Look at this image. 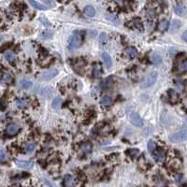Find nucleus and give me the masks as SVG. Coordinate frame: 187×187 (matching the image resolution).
Returning <instances> with one entry per match:
<instances>
[{
    "label": "nucleus",
    "instance_id": "nucleus-33",
    "mask_svg": "<svg viewBox=\"0 0 187 187\" xmlns=\"http://www.w3.org/2000/svg\"><path fill=\"white\" fill-rule=\"evenodd\" d=\"M93 75L95 78H98L101 75V67L98 64H95V66L94 67V70H93Z\"/></svg>",
    "mask_w": 187,
    "mask_h": 187
},
{
    "label": "nucleus",
    "instance_id": "nucleus-20",
    "mask_svg": "<svg viewBox=\"0 0 187 187\" xmlns=\"http://www.w3.org/2000/svg\"><path fill=\"white\" fill-rule=\"evenodd\" d=\"M83 12H84V14L87 17H94L95 14V10L94 9V7H92V6H87V7L84 8Z\"/></svg>",
    "mask_w": 187,
    "mask_h": 187
},
{
    "label": "nucleus",
    "instance_id": "nucleus-24",
    "mask_svg": "<svg viewBox=\"0 0 187 187\" xmlns=\"http://www.w3.org/2000/svg\"><path fill=\"white\" fill-rule=\"evenodd\" d=\"M151 61L153 64H154L155 66H159L161 63H162V58L157 54H153L151 57Z\"/></svg>",
    "mask_w": 187,
    "mask_h": 187
},
{
    "label": "nucleus",
    "instance_id": "nucleus-19",
    "mask_svg": "<svg viewBox=\"0 0 187 187\" xmlns=\"http://www.w3.org/2000/svg\"><path fill=\"white\" fill-rule=\"evenodd\" d=\"M16 105L18 108H25L28 105V100L25 98H17L16 99Z\"/></svg>",
    "mask_w": 187,
    "mask_h": 187
},
{
    "label": "nucleus",
    "instance_id": "nucleus-35",
    "mask_svg": "<svg viewBox=\"0 0 187 187\" xmlns=\"http://www.w3.org/2000/svg\"><path fill=\"white\" fill-rule=\"evenodd\" d=\"M155 149H156L155 142H154L153 140H149V142H148V150H149V152L153 153Z\"/></svg>",
    "mask_w": 187,
    "mask_h": 187
},
{
    "label": "nucleus",
    "instance_id": "nucleus-15",
    "mask_svg": "<svg viewBox=\"0 0 187 187\" xmlns=\"http://www.w3.org/2000/svg\"><path fill=\"white\" fill-rule=\"evenodd\" d=\"M101 102V104L103 106H105V107H109V106H111L113 104V100L112 98H111V96H109V95H104V96H102V98L100 100Z\"/></svg>",
    "mask_w": 187,
    "mask_h": 187
},
{
    "label": "nucleus",
    "instance_id": "nucleus-26",
    "mask_svg": "<svg viewBox=\"0 0 187 187\" xmlns=\"http://www.w3.org/2000/svg\"><path fill=\"white\" fill-rule=\"evenodd\" d=\"M5 58L9 63H13L16 59L15 54L14 53H12V51H7V53L5 54Z\"/></svg>",
    "mask_w": 187,
    "mask_h": 187
},
{
    "label": "nucleus",
    "instance_id": "nucleus-10",
    "mask_svg": "<svg viewBox=\"0 0 187 187\" xmlns=\"http://www.w3.org/2000/svg\"><path fill=\"white\" fill-rule=\"evenodd\" d=\"M101 57H102L103 62H104L105 67H106L107 68H109V67H111V65H112V60H111V55H109V54H107V53H103L102 55H101Z\"/></svg>",
    "mask_w": 187,
    "mask_h": 187
},
{
    "label": "nucleus",
    "instance_id": "nucleus-36",
    "mask_svg": "<svg viewBox=\"0 0 187 187\" xmlns=\"http://www.w3.org/2000/svg\"><path fill=\"white\" fill-rule=\"evenodd\" d=\"M8 159H9V156L7 153L5 151H0V161H1V162H6V161H8Z\"/></svg>",
    "mask_w": 187,
    "mask_h": 187
},
{
    "label": "nucleus",
    "instance_id": "nucleus-6",
    "mask_svg": "<svg viewBox=\"0 0 187 187\" xmlns=\"http://www.w3.org/2000/svg\"><path fill=\"white\" fill-rule=\"evenodd\" d=\"M58 74V70L57 69H50L48 70V71H45L41 74L40 78L44 81H49V80H51L54 79L55 76H57Z\"/></svg>",
    "mask_w": 187,
    "mask_h": 187
},
{
    "label": "nucleus",
    "instance_id": "nucleus-29",
    "mask_svg": "<svg viewBox=\"0 0 187 187\" xmlns=\"http://www.w3.org/2000/svg\"><path fill=\"white\" fill-rule=\"evenodd\" d=\"M131 24H132V26L135 27V28L142 29V23H141L140 19H139V18H136V19H134V20H132L131 21Z\"/></svg>",
    "mask_w": 187,
    "mask_h": 187
},
{
    "label": "nucleus",
    "instance_id": "nucleus-5",
    "mask_svg": "<svg viewBox=\"0 0 187 187\" xmlns=\"http://www.w3.org/2000/svg\"><path fill=\"white\" fill-rule=\"evenodd\" d=\"M20 130V126L17 124H10L6 128V135L9 137H13Z\"/></svg>",
    "mask_w": 187,
    "mask_h": 187
},
{
    "label": "nucleus",
    "instance_id": "nucleus-21",
    "mask_svg": "<svg viewBox=\"0 0 187 187\" xmlns=\"http://www.w3.org/2000/svg\"><path fill=\"white\" fill-rule=\"evenodd\" d=\"M177 70H178V72H180V73H183V72L186 71V70H187V59H184V60L180 61L179 63Z\"/></svg>",
    "mask_w": 187,
    "mask_h": 187
},
{
    "label": "nucleus",
    "instance_id": "nucleus-12",
    "mask_svg": "<svg viewBox=\"0 0 187 187\" xmlns=\"http://www.w3.org/2000/svg\"><path fill=\"white\" fill-rule=\"evenodd\" d=\"M92 149H93V147H92V144L89 142V141H85V142H83L81 144V150L83 153H85V154H88L92 152Z\"/></svg>",
    "mask_w": 187,
    "mask_h": 187
},
{
    "label": "nucleus",
    "instance_id": "nucleus-25",
    "mask_svg": "<svg viewBox=\"0 0 187 187\" xmlns=\"http://www.w3.org/2000/svg\"><path fill=\"white\" fill-rule=\"evenodd\" d=\"M169 26V23L167 20H162L158 24V29L160 31H166Z\"/></svg>",
    "mask_w": 187,
    "mask_h": 187
},
{
    "label": "nucleus",
    "instance_id": "nucleus-8",
    "mask_svg": "<svg viewBox=\"0 0 187 187\" xmlns=\"http://www.w3.org/2000/svg\"><path fill=\"white\" fill-rule=\"evenodd\" d=\"M13 74H12L10 71H9V70H6V71H4L2 73V76H1V81L3 83H5V84H10V83L13 81Z\"/></svg>",
    "mask_w": 187,
    "mask_h": 187
},
{
    "label": "nucleus",
    "instance_id": "nucleus-41",
    "mask_svg": "<svg viewBox=\"0 0 187 187\" xmlns=\"http://www.w3.org/2000/svg\"><path fill=\"white\" fill-rule=\"evenodd\" d=\"M10 46V43L4 45V46H2L1 48H0V51H4V49H7V48H9Z\"/></svg>",
    "mask_w": 187,
    "mask_h": 187
},
{
    "label": "nucleus",
    "instance_id": "nucleus-17",
    "mask_svg": "<svg viewBox=\"0 0 187 187\" xmlns=\"http://www.w3.org/2000/svg\"><path fill=\"white\" fill-rule=\"evenodd\" d=\"M180 25H182V23L179 20H173L171 26H170V32L171 33H176V32L180 29Z\"/></svg>",
    "mask_w": 187,
    "mask_h": 187
},
{
    "label": "nucleus",
    "instance_id": "nucleus-9",
    "mask_svg": "<svg viewBox=\"0 0 187 187\" xmlns=\"http://www.w3.org/2000/svg\"><path fill=\"white\" fill-rule=\"evenodd\" d=\"M15 163H16L17 166L21 167V169H30L34 166L32 161H27V160H16Z\"/></svg>",
    "mask_w": 187,
    "mask_h": 187
},
{
    "label": "nucleus",
    "instance_id": "nucleus-40",
    "mask_svg": "<svg viewBox=\"0 0 187 187\" xmlns=\"http://www.w3.org/2000/svg\"><path fill=\"white\" fill-rule=\"evenodd\" d=\"M176 182L178 183H182V180H183V177L180 176V175H178V176H176Z\"/></svg>",
    "mask_w": 187,
    "mask_h": 187
},
{
    "label": "nucleus",
    "instance_id": "nucleus-11",
    "mask_svg": "<svg viewBox=\"0 0 187 187\" xmlns=\"http://www.w3.org/2000/svg\"><path fill=\"white\" fill-rule=\"evenodd\" d=\"M76 183V180L71 175H66L64 179V184L66 187H73Z\"/></svg>",
    "mask_w": 187,
    "mask_h": 187
},
{
    "label": "nucleus",
    "instance_id": "nucleus-4",
    "mask_svg": "<svg viewBox=\"0 0 187 187\" xmlns=\"http://www.w3.org/2000/svg\"><path fill=\"white\" fill-rule=\"evenodd\" d=\"M128 117H129V121L133 125L137 126V127H141L143 125V120L140 117V115L139 113L132 111L129 113Z\"/></svg>",
    "mask_w": 187,
    "mask_h": 187
},
{
    "label": "nucleus",
    "instance_id": "nucleus-23",
    "mask_svg": "<svg viewBox=\"0 0 187 187\" xmlns=\"http://www.w3.org/2000/svg\"><path fill=\"white\" fill-rule=\"evenodd\" d=\"M54 36V32L50 30V29H47V30H44L41 32L40 34V37L43 38V40H49V38H51Z\"/></svg>",
    "mask_w": 187,
    "mask_h": 187
},
{
    "label": "nucleus",
    "instance_id": "nucleus-46",
    "mask_svg": "<svg viewBox=\"0 0 187 187\" xmlns=\"http://www.w3.org/2000/svg\"><path fill=\"white\" fill-rule=\"evenodd\" d=\"M0 20H1V19H0Z\"/></svg>",
    "mask_w": 187,
    "mask_h": 187
},
{
    "label": "nucleus",
    "instance_id": "nucleus-34",
    "mask_svg": "<svg viewBox=\"0 0 187 187\" xmlns=\"http://www.w3.org/2000/svg\"><path fill=\"white\" fill-rule=\"evenodd\" d=\"M170 166L172 167V169H178L180 167V161L178 160V159H173L170 161V163H169Z\"/></svg>",
    "mask_w": 187,
    "mask_h": 187
},
{
    "label": "nucleus",
    "instance_id": "nucleus-22",
    "mask_svg": "<svg viewBox=\"0 0 187 187\" xmlns=\"http://www.w3.org/2000/svg\"><path fill=\"white\" fill-rule=\"evenodd\" d=\"M174 11H175V13L177 15H180V16H182L183 14H185V12H186V9L183 5H177L175 8H174Z\"/></svg>",
    "mask_w": 187,
    "mask_h": 187
},
{
    "label": "nucleus",
    "instance_id": "nucleus-14",
    "mask_svg": "<svg viewBox=\"0 0 187 187\" xmlns=\"http://www.w3.org/2000/svg\"><path fill=\"white\" fill-rule=\"evenodd\" d=\"M125 54L129 58H135L138 55V51L135 47H127L125 49Z\"/></svg>",
    "mask_w": 187,
    "mask_h": 187
},
{
    "label": "nucleus",
    "instance_id": "nucleus-42",
    "mask_svg": "<svg viewBox=\"0 0 187 187\" xmlns=\"http://www.w3.org/2000/svg\"><path fill=\"white\" fill-rule=\"evenodd\" d=\"M113 1L116 4H118V5H122V4H124V0H113Z\"/></svg>",
    "mask_w": 187,
    "mask_h": 187
},
{
    "label": "nucleus",
    "instance_id": "nucleus-45",
    "mask_svg": "<svg viewBox=\"0 0 187 187\" xmlns=\"http://www.w3.org/2000/svg\"><path fill=\"white\" fill-rule=\"evenodd\" d=\"M185 122H187V118H186V119H185Z\"/></svg>",
    "mask_w": 187,
    "mask_h": 187
},
{
    "label": "nucleus",
    "instance_id": "nucleus-30",
    "mask_svg": "<svg viewBox=\"0 0 187 187\" xmlns=\"http://www.w3.org/2000/svg\"><path fill=\"white\" fill-rule=\"evenodd\" d=\"M169 99L171 102L173 103H176L179 99V96L177 95V93L175 91H173V90H169Z\"/></svg>",
    "mask_w": 187,
    "mask_h": 187
},
{
    "label": "nucleus",
    "instance_id": "nucleus-3",
    "mask_svg": "<svg viewBox=\"0 0 187 187\" xmlns=\"http://www.w3.org/2000/svg\"><path fill=\"white\" fill-rule=\"evenodd\" d=\"M169 139L172 142H183V141L187 139V131L186 130H180L177 133H174L169 136Z\"/></svg>",
    "mask_w": 187,
    "mask_h": 187
},
{
    "label": "nucleus",
    "instance_id": "nucleus-31",
    "mask_svg": "<svg viewBox=\"0 0 187 187\" xmlns=\"http://www.w3.org/2000/svg\"><path fill=\"white\" fill-rule=\"evenodd\" d=\"M53 93H54L53 88L47 86V87H45L42 90V91H41V94H42L41 95H43V96H51V95H53Z\"/></svg>",
    "mask_w": 187,
    "mask_h": 187
},
{
    "label": "nucleus",
    "instance_id": "nucleus-38",
    "mask_svg": "<svg viewBox=\"0 0 187 187\" xmlns=\"http://www.w3.org/2000/svg\"><path fill=\"white\" fill-rule=\"evenodd\" d=\"M175 84H176V87L178 88V90H180V91H183V90L184 89V83L182 81H176Z\"/></svg>",
    "mask_w": 187,
    "mask_h": 187
},
{
    "label": "nucleus",
    "instance_id": "nucleus-28",
    "mask_svg": "<svg viewBox=\"0 0 187 187\" xmlns=\"http://www.w3.org/2000/svg\"><path fill=\"white\" fill-rule=\"evenodd\" d=\"M62 105V99L60 98H55L53 102H51V106H53V108L54 109H58Z\"/></svg>",
    "mask_w": 187,
    "mask_h": 187
},
{
    "label": "nucleus",
    "instance_id": "nucleus-39",
    "mask_svg": "<svg viewBox=\"0 0 187 187\" xmlns=\"http://www.w3.org/2000/svg\"><path fill=\"white\" fill-rule=\"evenodd\" d=\"M182 38H183V40H184L185 42H187V30L184 31L183 35H182Z\"/></svg>",
    "mask_w": 187,
    "mask_h": 187
},
{
    "label": "nucleus",
    "instance_id": "nucleus-27",
    "mask_svg": "<svg viewBox=\"0 0 187 187\" xmlns=\"http://www.w3.org/2000/svg\"><path fill=\"white\" fill-rule=\"evenodd\" d=\"M36 149V144L33 143V142H29L27 144L24 145V151L26 152L27 153H33Z\"/></svg>",
    "mask_w": 187,
    "mask_h": 187
},
{
    "label": "nucleus",
    "instance_id": "nucleus-16",
    "mask_svg": "<svg viewBox=\"0 0 187 187\" xmlns=\"http://www.w3.org/2000/svg\"><path fill=\"white\" fill-rule=\"evenodd\" d=\"M112 84H113L112 78H107L100 83V87L102 89H108V88H111Z\"/></svg>",
    "mask_w": 187,
    "mask_h": 187
},
{
    "label": "nucleus",
    "instance_id": "nucleus-32",
    "mask_svg": "<svg viewBox=\"0 0 187 187\" xmlns=\"http://www.w3.org/2000/svg\"><path fill=\"white\" fill-rule=\"evenodd\" d=\"M126 153H127V155L129 156V157L135 158V157L138 156L139 154V151L138 149H129V150L126 152Z\"/></svg>",
    "mask_w": 187,
    "mask_h": 187
},
{
    "label": "nucleus",
    "instance_id": "nucleus-2",
    "mask_svg": "<svg viewBox=\"0 0 187 187\" xmlns=\"http://www.w3.org/2000/svg\"><path fill=\"white\" fill-rule=\"evenodd\" d=\"M156 80H157V73L156 72H152L150 74H148L142 80V81L140 82V88L145 89L148 87H151L153 83L156 81Z\"/></svg>",
    "mask_w": 187,
    "mask_h": 187
},
{
    "label": "nucleus",
    "instance_id": "nucleus-37",
    "mask_svg": "<svg viewBox=\"0 0 187 187\" xmlns=\"http://www.w3.org/2000/svg\"><path fill=\"white\" fill-rule=\"evenodd\" d=\"M99 41L102 44L107 43V41H108V36H107L106 33H101L100 34V36H99Z\"/></svg>",
    "mask_w": 187,
    "mask_h": 187
},
{
    "label": "nucleus",
    "instance_id": "nucleus-43",
    "mask_svg": "<svg viewBox=\"0 0 187 187\" xmlns=\"http://www.w3.org/2000/svg\"><path fill=\"white\" fill-rule=\"evenodd\" d=\"M107 17H108V19H111V22H115L116 23V18L115 17H113V16H111V15H107Z\"/></svg>",
    "mask_w": 187,
    "mask_h": 187
},
{
    "label": "nucleus",
    "instance_id": "nucleus-1",
    "mask_svg": "<svg viewBox=\"0 0 187 187\" xmlns=\"http://www.w3.org/2000/svg\"><path fill=\"white\" fill-rule=\"evenodd\" d=\"M81 42H82V38L81 33L79 31H74L72 36L69 37L68 46L71 49H77L81 45Z\"/></svg>",
    "mask_w": 187,
    "mask_h": 187
},
{
    "label": "nucleus",
    "instance_id": "nucleus-18",
    "mask_svg": "<svg viewBox=\"0 0 187 187\" xmlns=\"http://www.w3.org/2000/svg\"><path fill=\"white\" fill-rule=\"evenodd\" d=\"M19 86L22 89H29L32 86V81L27 79H23L19 82Z\"/></svg>",
    "mask_w": 187,
    "mask_h": 187
},
{
    "label": "nucleus",
    "instance_id": "nucleus-7",
    "mask_svg": "<svg viewBox=\"0 0 187 187\" xmlns=\"http://www.w3.org/2000/svg\"><path fill=\"white\" fill-rule=\"evenodd\" d=\"M153 157H154V159L156 160V162H158V163H163L164 161H165V159H166V153H165V151H163V150H154L153 152Z\"/></svg>",
    "mask_w": 187,
    "mask_h": 187
},
{
    "label": "nucleus",
    "instance_id": "nucleus-44",
    "mask_svg": "<svg viewBox=\"0 0 187 187\" xmlns=\"http://www.w3.org/2000/svg\"><path fill=\"white\" fill-rule=\"evenodd\" d=\"M2 40H3V37H2V36H0V42L2 41Z\"/></svg>",
    "mask_w": 187,
    "mask_h": 187
},
{
    "label": "nucleus",
    "instance_id": "nucleus-13",
    "mask_svg": "<svg viewBox=\"0 0 187 187\" xmlns=\"http://www.w3.org/2000/svg\"><path fill=\"white\" fill-rule=\"evenodd\" d=\"M29 4L32 6L33 8L37 9V10H46L48 8L46 7V6H44L43 4L37 2V1H35V0H28Z\"/></svg>",
    "mask_w": 187,
    "mask_h": 187
}]
</instances>
